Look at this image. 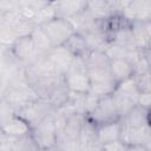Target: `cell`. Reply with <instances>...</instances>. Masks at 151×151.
<instances>
[{"label":"cell","instance_id":"obj_1","mask_svg":"<svg viewBox=\"0 0 151 151\" xmlns=\"http://www.w3.org/2000/svg\"><path fill=\"white\" fill-rule=\"evenodd\" d=\"M64 84L70 93H88L91 81L87 74L85 58L74 57L70 68L64 74Z\"/></svg>","mask_w":151,"mask_h":151},{"label":"cell","instance_id":"obj_2","mask_svg":"<svg viewBox=\"0 0 151 151\" xmlns=\"http://www.w3.org/2000/svg\"><path fill=\"white\" fill-rule=\"evenodd\" d=\"M39 26L50 39L53 47L63 46L68 40V38L73 33H76V29L70 20L58 17H53L52 19L42 22Z\"/></svg>","mask_w":151,"mask_h":151},{"label":"cell","instance_id":"obj_3","mask_svg":"<svg viewBox=\"0 0 151 151\" xmlns=\"http://www.w3.org/2000/svg\"><path fill=\"white\" fill-rule=\"evenodd\" d=\"M53 111L54 109L47 101V99L38 98L32 103L25 105L24 107L19 109L15 112V114L21 119H24L31 127H34L41 120H44L47 116H50Z\"/></svg>","mask_w":151,"mask_h":151},{"label":"cell","instance_id":"obj_4","mask_svg":"<svg viewBox=\"0 0 151 151\" xmlns=\"http://www.w3.org/2000/svg\"><path fill=\"white\" fill-rule=\"evenodd\" d=\"M8 48L11 53L13 54V57L17 59V61L22 66V68L33 64L39 58L45 57V55H41L37 51L29 35L17 38Z\"/></svg>","mask_w":151,"mask_h":151},{"label":"cell","instance_id":"obj_5","mask_svg":"<svg viewBox=\"0 0 151 151\" xmlns=\"http://www.w3.org/2000/svg\"><path fill=\"white\" fill-rule=\"evenodd\" d=\"M31 136L39 149L53 147L57 145L58 138L53 122V112L47 116L44 120H41L38 125L32 127Z\"/></svg>","mask_w":151,"mask_h":151},{"label":"cell","instance_id":"obj_6","mask_svg":"<svg viewBox=\"0 0 151 151\" xmlns=\"http://www.w3.org/2000/svg\"><path fill=\"white\" fill-rule=\"evenodd\" d=\"M86 119L90 123H92L94 126H97V125H103V124L120 120V117L113 104L112 97L106 96V97L99 98L96 109L90 114L86 116Z\"/></svg>","mask_w":151,"mask_h":151},{"label":"cell","instance_id":"obj_7","mask_svg":"<svg viewBox=\"0 0 151 151\" xmlns=\"http://www.w3.org/2000/svg\"><path fill=\"white\" fill-rule=\"evenodd\" d=\"M2 98L15 110V112L24 107L25 105L32 103L33 100L38 99L39 97L34 92V90L27 84H19V85H12L8 86Z\"/></svg>","mask_w":151,"mask_h":151},{"label":"cell","instance_id":"obj_8","mask_svg":"<svg viewBox=\"0 0 151 151\" xmlns=\"http://www.w3.org/2000/svg\"><path fill=\"white\" fill-rule=\"evenodd\" d=\"M120 140L124 142L126 145H144L150 147V125L142 127H130L122 124Z\"/></svg>","mask_w":151,"mask_h":151},{"label":"cell","instance_id":"obj_9","mask_svg":"<svg viewBox=\"0 0 151 151\" xmlns=\"http://www.w3.org/2000/svg\"><path fill=\"white\" fill-rule=\"evenodd\" d=\"M46 58L51 61V64L54 66L57 72L61 76H64L67 70L70 68L74 55L65 47V46H59V47H53L47 54Z\"/></svg>","mask_w":151,"mask_h":151},{"label":"cell","instance_id":"obj_10","mask_svg":"<svg viewBox=\"0 0 151 151\" xmlns=\"http://www.w3.org/2000/svg\"><path fill=\"white\" fill-rule=\"evenodd\" d=\"M130 28L133 35L134 45L137 48L147 51L150 50V37H151V20L150 21H131Z\"/></svg>","mask_w":151,"mask_h":151},{"label":"cell","instance_id":"obj_11","mask_svg":"<svg viewBox=\"0 0 151 151\" xmlns=\"http://www.w3.org/2000/svg\"><path fill=\"white\" fill-rule=\"evenodd\" d=\"M54 17L63 19H72L86 9L87 1H57L52 2Z\"/></svg>","mask_w":151,"mask_h":151},{"label":"cell","instance_id":"obj_12","mask_svg":"<svg viewBox=\"0 0 151 151\" xmlns=\"http://www.w3.org/2000/svg\"><path fill=\"white\" fill-rule=\"evenodd\" d=\"M122 124L130 127H142L150 125V109L134 105L122 119Z\"/></svg>","mask_w":151,"mask_h":151},{"label":"cell","instance_id":"obj_13","mask_svg":"<svg viewBox=\"0 0 151 151\" xmlns=\"http://www.w3.org/2000/svg\"><path fill=\"white\" fill-rule=\"evenodd\" d=\"M85 119H86V117L83 114H78V113L72 114L67 119L60 136L58 137V143L59 142H67V140H78Z\"/></svg>","mask_w":151,"mask_h":151},{"label":"cell","instance_id":"obj_14","mask_svg":"<svg viewBox=\"0 0 151 151\" xmlns=\"http://www.w3.org/2000/svg\"><path fill=\"white\" fill-rule=\"evenodd\" d=\"M120 129H122L120 120L103 124V125H97L96 138L98 144L103 145V144L120 139Z\"/></svg>","mask_w":151,"mask_h":151},{"label":"cell","instance_id":"obj_15","mask_svg":"<svg viewBox=\"0 0 151 151\" xmlns=\"http://www.w3.org/2000/svg\"><path fill=\"white\" fill-rule=\"evenodd\" d=\"M0 131L8 136V137H12L14 139H18V138H21V137H25L27 134L31 133L32 131V127L24 120L21 119L20 117H18L17 114L11 118L1 129Z\"/></svg>","mask_w":151,"mask_h":151},{"label":"cell","instance_id":"obj_16","mask_svg":"<svg viewBox=\"0 0 151 151\" xmlns=\"http://www.w3.org/2000/svg\"><path fill=\"white\" fill-rule=\"evenodd\" d=\"M110 73L118 84L133 76V66L125 59H112L110 60Z\"/></svg>","mask_w":151,"mask_h":151},{"label":"cell","instance_id":"obj_17","mask_svg":"<svg viewBox=\"0 0 151 151\" xmlns=\"http://www.w3.org/2000/svg\"><path fill=\"white\" fill-rule=\"evenodd\" d=\"M63 46H65L74 57L86 58L87 54L90 53V50L86 45V41H85L84 37L80 33H77V32L73 33Z\"/></svg>","mask_w":151,"mask_h":151},{"label":"cell","instance_id":"obj_18","mask_svg":"<svg viewBox=\"0 0 151 151\" xmlns=\"http://www.w3.org/2000/svg\"><path fill=\"white\" fill-rule=\"evenodd\" d=\"M113 93H116L118 96H122V97H124L126 99H130L131 101H133L136 104H137L138 97L140 94L139 90H138V87L136 85V81L133 79V76L127 78V79H125V80H123V81H120V83H118Z\"/></svg>","mask_w":151,"mask_h":151},{"label":"cell","instance_id":"obj_19","mask_svg":"<svg viewBox=\"0 0 151 151\" xmlns=\"http://www.w3.org/2000/svg\"><path fill=\"white\" fill-rule=\"evenodd\" d=\"M29 37H31V39H32V41H33V44H34L37 51H38L41 55H46V54L53 48V46H52L50 39L47 38V35L45 34V32L42 31V28H41L39 25H37V26L32 29Z\"/></svg>","mask_w":151,"mask_h":151},{"label":"cell","instance_id":"obj_20","mask_svg":"<svg viewBox=\"0 0 151 151\" xmlns=\"http://www.w3.org/2000/svg\"><path fill=\"white\" fill-rule=\"evenodd\" d=\"M46 99L52 105V107L54 110H58L67 104V101L70 99V91L66 88L65 84L61 83L57 87L53 88V91L48 94V97Z\"/></svg>","mask_w":151,"mask_h":151},{"label":"cell","instance_id":"obj_21","mask_svg":"<svg viewBox=\"0 0 151 151\" xmlns=\"http://www.w3.org/2000/svg\"><path fill=\"white\" fill-rule=\"evenodd\" d=\"M86 70H94L100 67H106L110 65V59L104 51H90L85 58Z\"/></svg>","mask_w":151,"mask_h":151},{"label":"cell","instance_id":"obj_22","mask_svg":"<svg viewBox=\"0 0 151 151\" xmlns=\"http://www.w3.org/2000/svg\"><path fill=\"white\" fill-rule=\"evenodd\" d=\"M116 86H117V83L113 79L101 81V83H94V84H91L88 93L97 98H103L106 96H111L114 92Z\"/></svg>","mask_w":151,"mask_h":151},{"label":"cell","instance_id":"obj_23","mask_svg":"<svg viewBox=\"0 0 151 151\" xmlns=\"http://www.w3.org/2000/svg\"><path fill=\"white\" fill-rule=\"evenodd\" d=\"M39 147L34 143L31 133L14 140L12 151H38Z\"/></svg>","mask_w":151,"mask_h":151},{"label":"cell","instance_id":"obj_24","mask_svg":"<svg viewBox=\"0 0 151 151\" xmlns=\"http://www.w3.org/2000/svg\"><path fill=\"white\" fill-rule=\"evenodd\" d=\"M133 79L139 90V93L151 92V81H150V72L146 73H136L133 74Z\"/></svg>","mask_w":151,"mask_h":151},{"label":"cell","instance_id":"obj_25","mask_svg":"<svg viewBox=\"0 0 151 151\" xmlns=\"http://www.w3.org/2000/svg\"><path fill=\"white\" fill-rule=\"evenodd\" d=\"M14 116L15 110L4 98H0V129Z\"/></svg>","mask_w":151,"mask_h":151},{"label":"cell","instance_id":"obj_26","mask_svg":"<svg viewBox=\"0 0 151 151\" xmlns=\"http://www.w3.org/2000/svg\"><path fill=\"white\" fill-rule=\"evenodd\" d=\"M126 149H127V145L124 142H122L120 139L101 145L103 151H126Z\"/></svg>","mask_w":151,"mask_h":151},{"label":"cell","instance_id":"obj_27","mask_svg":"<svg viewBox=\"0 0 151 151\" xmlns=\"http://www.w3.org/2000/svg\"><path fill=\"white\" fill-rule=\"evenodd\" d=\"M14 140V138L4 134L0 131V151H12Z\"/></svg>","mask_w":151,"mask_h":151},{"label":"cell","instance_id":"obj_28","mask_svg":"<svg viewBox=\"0 0 151 151\" xmlns=\"http://www.w3.org/2000/svg\"><path fill=\"white\" fill-rule=\"evenodd\" d=\"M150 104H151V92L140 93L139 97H138L137 105H140V106H143V107L150 109Z\"/></svg>","mask_w":151,"mask_h":151},{"label":"cell","instance_id":"obj_29","mask_svg":"<svg viewBox=\"0 0 151 151\" xmlns=\"http://www.w3.org/2000/svg\"><path fill=\"white\" fill-rule=\"evenodd\" d=\"M126 151H150V147L144 145H127Z\"/></svg>","mask_w":151,"mask_h":151},{"label":"cell","instance_id":"obj_30","mask_svg":"<svg viewBox=\"0 0 151 151\" xmlns=\"http://www.w3.org/2000/svg\"><path fill=\"white\" fill-rule=\"evenodd\" d=\"M38 151H59V149H58V146L55 145V146H53V147H47V149H39Z\"/></svg>","mask_w":151,"mask_h":151}]
</instances>
